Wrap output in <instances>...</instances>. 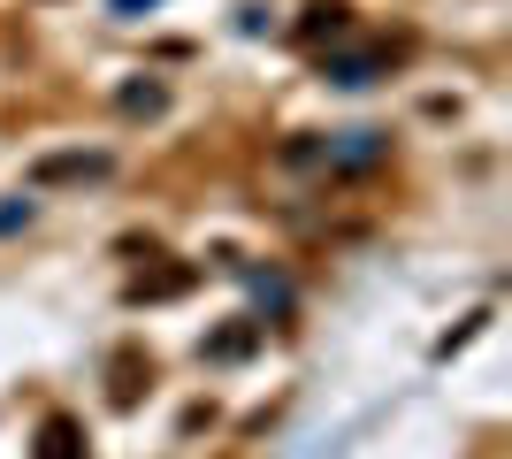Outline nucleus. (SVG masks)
I'll list each match as a JSON object with an SVG mask.
<instances>
[{
    "mask_svg": "<svg viewBox=\"0 0 512 459\" xmlns=\"http://www.w3.org/2000/svg\"><path fill=\"white\" fill-rule=\"evenodd\" d=\"M31 459H85V421L46 414V429H39V444H31Z\"/></svg>",
    "mask_w": 512,
    "mask_h": 459,
    "instance_id": "nucleus-1",
    "label": "nucleus"
},
{
    "mask_svg": "<svg viewBox=\"0 0 512 459\" xmlns=\"http://www.w3.org/2000/svg\"><path fill=\"white\" fill-rule=\"evenodd\" d=\"M54 176H107V153H54V161H39V184H54Z\"/></svg>",
    "mask_w": 512,
    "mask_h": 459,
    "instance_id": "nucleus-2",
    "label": "nucleus"
},
{
    "mask_svg": "<svg viewBox=\"0 0 512 459\" xmlns=\"http://www.w3.org/2000/svg\"><path fill=\"white\" fill-rule=\"evenodd\" d=\"M344 23H352V8H344V0H314V8H306V23H299V39H321V31L337 39Z\"/></svg>",
    "mask_w": 512,
    "mask_h": 459,
    "instance_id": "nucleus-3",
    "label": "nucleus"
},
{
    "mask_svg": "<svg viewBox=\"0 0 512 459\" xmlns=\"http://www.w3.org/2000/svg\"><path fill=\"white\" fill-rule=\"evenodd\" d=\"M161 100H169L161 85H123V108H130V115H153Z\"/></svg>",
    "mask_w": 512,
    "mask_h": 459,
    "instance_id": "nucleus-4",
    "label": "nucleus"
},
{
    "mask_svg": "<svg viewBox=\"0 0 512 459\" xmlns=\"http://www.w3.org/2000/svg\"><path fill=\"white\" fill-rule=\"evenodd\" d=\"M115 8H123V16H130V8H153V0H115Z\"/></svg>",
    "mask_w": 512,
    "mask_h": 459,
    "instance_id": "nucleus-5",
    "label": "nucleus"
}]
</instances>
